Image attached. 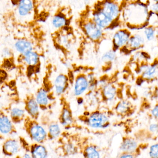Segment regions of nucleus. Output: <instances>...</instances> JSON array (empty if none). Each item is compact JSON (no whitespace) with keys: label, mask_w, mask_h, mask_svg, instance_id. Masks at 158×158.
<instances>
[{"label":"nucleus","mask_w":158,"mask_h":158,"mask_svg":"<svg viewBox=\"0 0 158 158\" xmlns=\"http://www.w3.org/2000/svg\"><path fill=\"white\" fill-rule=\"evenodd\" d=\"M68 18L66 15L62 12H59L55 15L52 19V23L54 28L59 30L68 25Z\"/></svg>","instance_id":"18"},{"label":"nucleus","mask_w":158,"mask_h":158,"mask_svg":"<svg viewBox=\"0 0 158 158\" xmlns=\"http://www.w3.org/2000/svg\"><path fill=\"white\" fill-rule=\"evenodd\" d=\"M143 30V34L146 42H152L157 40L155 25L149 24Z\"/></svg>","instance_id":"24"},{"label":"nucleus","mask_w":158,"mask_h":158,"mask_svg":"<svg viewBox=\"0 0 158 158\" xmlns=\"http://www.w3.org/2000/svg\"><path fill=\"white\" fill-rule=\"evenodd\" d=\"M139 71L141 72L139 76L140 79L143 81H152L158 77V60H155L152 64L148 62H143L139 64Z\"/></svg>","instance_id":"5"},{"label":"nucleus","mask_w":158,"mask_h":158,"mask_svg":"<svg viewBox=\"0 0 158 158\" xmlns=\"http://www.w3.org/2000/svg\"><path fill=\"white\" fill-rule=\"evenodd\" d=\"M123 4L118 0H100L94 5L93 9L100 11L113 21L120 24Z\"/></svg>","instance_id":"2"},{"label":"nucleus","mask_w":158,"mask_h":158,"mask_svg":"<svg viewBox=\"0 0 158 158\" xmlns=\"http://www.w3.org/2000/svg\"><path fill=\"white\" fill-rule=\"evenodd\" d=\"M145 39L143 33L131 34L127 44L120 50L125 54H131L138 50H142L145 45Z\"/></svg>","instance_id":"7"},{"label":"nucleus","mask_w":158,"mask_h":158,"mask_svg":"<svg viewBox=\"0 0 158 158\" xmlns=\"http://www.w3.org/2000/svg\"><path fill=\"white\" fill-rule=\"evenodd\" d=\"M90 16L95 23L104 30L115 28L120 23L115 22L103 13L98 10L92 9Z\"/></svg>","instance_id":"9"},{"label":"nucleus","mask_w":158,"mask_h":158,"mask_svg":"<svg viewBox=\"0 0 158 158\" xmlns=\"http://www.w3.org/2000/svg\"><path fill=\"white\" fill-rule=\"evenodd\" d=\"M131 34V30L128 28L117 30L112 37V49L116 52L118 50L120 51L127 44Z\"/></svg>","instance_id":"8"},{"label":"nucleus","mask_w":158,"mask_h":158,"mask_svg":"<svg viewBox=\"0 0 158 158\" xmlns=\"http://www.w3.org/2000/svg\"><path fill=\"white\" fill-rule=\"evenodd\" d=\"M149 3L141 0H131L123 4L121 19L131 30H143L150 24L152 14Z\"/></svg>","instance_id":"1"},{"label":"nucleus","mask_w":158,"mask_h":158,"mask_svg":"<svg viewBox=\"0 0 158 158\" xmlns=\"http://www.w3.org/2000/svg\"><path fill=\"white\" fill-rule=\"evenodd\" d=\"M157 59H158V58H157Z\"/></svg>","instance_id":"40"},{"label":"nucleus","mask_w":158,"mask_h":158,"mask_svg":"<svg viewBox=\"0 0 158 158\" xmlns=\"http://www.w3.org/2000/svg\"><path fill=\"white\" fill-rule=\"evenodd\" d=\"M33 9L34 2L33 0H19L17 12L20 18L27 17L33 12Z\"/></svg>","instance_id":"13"},{"label":"nucleus","mask_w":158,"mask_h":158,"mask_svg":"<svg viewBox=\"0 0 158 158\" xmlns=\"http://www.w3.org/2000/svg\"><path fill=\"white\" fill-rule=\"evenodd\" d=\"M19 150L18 143L15 140H8L6 141L3 147L4 153L6 155H15Z\"/></svg>","instance_id":"23"},{"label":"nucleus","mask_w":158,"mask_h":158,"mask_svg":"<svg viewBox=\"0 0 158 158\" xmlns=\"http://www.w3.org/2000/svg\"><path fill=\"white\" fill-rule=\"evenodd\" d=\"M48 138L55 140L61 135V129L60 125L57 123H52L49 125L48 129Z\"/></svg>","instance_id":"26"},{"label":"nucleus","mask_w":158,"mask_h":158,"mask_svg":"<svg viewBox=\"0 0 158 158\" xmlns=\"http://www.w3.org/2000/svg\"><path fill=\"white\" fill-rule=\"evenodd\" d=\"M151 116L158 120V102L151 110Z\"/></svg>","instance_id":"35"},{"label":"nucleus","mask_w":158,"mask_h":158,"mask_svg":"<svg viewBox=\"0 0 158 158\" xmlns=\"http://www.w3.org/2000/svg\"><path fill=\"white\" fill-rule=\"evenodd\" d=\"M27 131L32 140L37 143L42 144L48 138V132L41 125L35 121L28 122Z\"/></svg>","instance_id":"6"},{"label":"nucleus","mask_w":158,"mask_h":158,"mask_svg":"<svg viewBox=\"0 0 158 158\" xmlns=\"http://www.w3.org/2000/svg\"><path fill=\"white\" fill-rule=\"evenodd\" d=\"M98 1H100V0H98Z\"/></svg>","instance_id":"39"},{"label":"nucleus","mask_w":158,"mask_h":158,"mask_svg":"<svg viewBox=\"0 0 158 158\" xmlns=\"http://www.w3.org/2000/svg\"><path fill=\"white\" fill-rule=\"evenodd\" d=\"M48 92V90L44 88H40L37 92L35 99L40 108L46 109L50 105L51 99Z\"/></svg>","instance_id":"17"},{"label":"nucleus","mask_w":158,"mask_h":158,"mask_svg":"<svg viewBox=\"0 0 158 158\" xmlns=\"http://www.w3.org/2000/svg\"><path fill=\"white\" fill-rule=\"evenodd\" d=\"M14 48L21 56L33 51V44L32 42L26 39H19L15 42Z\"/></svg>","instance_id":"15"},{"label":"nucleus","mask_w":158,"mask_h":158,"mask_svg":"<svg viewBox=\"0 0 158 158\" xmlns=\"http://www.w3.org/2000/svg\"><path fill=\"white\" fill-rule=\"evenodd\" d=\"M120 150L122 153H131L135 155H139L140 147L136 140L131 137H126L122 140Z\"/></svg>","instance_id":"11"},{"label":"nucleus","mask_w":158,"mask_h":158,"mask_svg":"<svg viewBox=\"0 0 158 158\" xmlns=\"http://www.w3.org/2000/svg\"><path fill=\"white\" fill-rule=\"evenodd\" d=\"M148 155L150 157L158 158V143L154 144L150 147Z\"/></svg>","instance_id":"30"},{"label":"nucleus","mask_w":158,"mask_h":158,"mask_svg":"<svg viewBox=\"0 0 158 158\" xmlns=\"http://www.w3.org/2000/svg\"><path fill=\"white\" fill-rule=\"evenodd\" d=\"M24 62L28 66V67H39L40 56L37 52L31 51L27 53L22 56Z\"/></svg>","instance_id":"20"},{"label":"nucleus","mask_w":158,"mask_h":158,"mask_svg":"<svg viewBox=\"0 0 158 158\" xmlns=\"http://www.w3.org/2000/svg\"><path fill=\"white\" fill-rule=\"evenodd\" d=\"M148 6L151 14L156 16L158 19V2H150Z\"/></svg>","instance_id":"32"},{"label":"nucleus","mask_w":158,"mask_h":158,"mask_svg":"<svg viewBox=\"0 0 158 158\" xmlns=\"http://www.w3.org/2000/svg\"><path fill=\"white\" fill-rule=\"evenodd\" d=\"M25 108L33 119L38 118L40 114V107L35 98L32 96L29 97L26 100Z\"/></svg>","instance_id":"16"},{"label":"nucleus","mask_w":158,"mask_h":158,"mask_svg":"<svg viewBox=\"0 0 158 158\" xmlns=\"http://www.w3.org/2000/svg\"><path fill=\"white\" fill-rule=\"evenodd\" d=\"M148 130L152 134H158V122L150 124L148 127Z\"/></svg>","instance_id":"33"},{"label":"nucleus","mask_w":158,"mask_h":158,"mask_svg":"<svg viewBox=\"0 0 158 158\" xmlns=\"http://www.w3.org/2000/svg\"><path fill=\"white\" fill-rule=\"evenodd\" d=\"M2 57L4 58H9L12 55V52L11 50L8 48H4L2 49Z\"/></svg>","instance_id":"34"},{"label":"nucleus","mask_w":158,"mask_h":158,"mask_svg":"<svg viewBox=\"0 0 158 158\" xmlns=\"http://www.w3.org/2000/svg\"><path fill=\"white\" fill-rule=\"evenodd\" d=\"M117 96V88L112 83H107L101 89V96L105 102H111L114 101Z\"/></svg>","instance_id":"14"},{"label":"nucleus","mask_w":158,"mask_h":158,"mask_svg":"<svg viewBox=\"0 0 158 158\" xmlns=\"http://www.w3.org/2000/svg\"><path fill=\"white\" fill-rule=\"evenodd\" d=\"M132 105L127 100H122L117 103L115 106V110L116 113L121 116L128 115L132 110Z\"/></svg>","instance_id":"21"},{"label":"nucleus","mask_w":158,"mask_h":158,"mask_svg":"<svg viewBox=\"0 0 158 158\" xmlns=\"http://www.w3.org/2000/svg\"><path fill=\"white\" fill-rule=\"evenodd\" d=\"M60 122L62 126L67 128L73 124L74 122L72 112L67 106L64 107L60 117Z\"/></svg>","instance_id":"19"},{"label":"nucleus","mask_w":158,"mask_h":158,"mask_svg":"<svg viewBox=\"0 0 158 158\" xmlns=\"http://www.w3.org/2000/svg\"><path fill=\"white\" fill-rule=\"evenodd\" d=\"M80 26L87 38L95 43H99L104 39V30L98 26L91 16H83Z\"/></svg>","instance_id":"3"},{"label":"nucleus","mask_w":158,"mask_h":158,"mask_svg":"<svg viewBox=\"0 0 158 158\" xmlns=\"http://www.w3.org/2000/svg\"><path fill=\"white\" fill-rule=\"evenodd\" d=\"M31 157L36 158H45L48 157V151L45 147L40 143H36L31 146Z\"/></svg>","instance_id":"22"},{"label":"nucleus","mask_w":158,"mask_h":158,"mask_svg":"<svg viewBox=\"0 0 158 158\" xmlns=\"http://www.w3.org/2000/svg\"><path fill=\"white\" fill-rule=\"evenodd\" d=\"M83 154L85 158H98L100 157V153L98 149L93 145L86 146L84 150Z\"/></svg>","instance_id":"27"},{"label":"nucleus","mask_w":158,"mask_h":158,"mask_svg":"<svg viewBox=\"0 0 158 158\" xmlns=\"http://www.w3.org/2000/svg\"><path fill=\"white\" fill-rule=\"evenodd\" d=\"M150 2H158V0H149Z\"/></svg>","instance_id":"38"},{"label":"nucleus","mask_w":158,"mask_h":158,"mask_svg":"<svg viewBox=\"0 0 158 158\" xmlns=\"http://www.w3.org/2000/svg\"><path fill=\"white\" fill-rule=\"evenodd\" d=\"M64 151L69 156L75 155L77 152L76 147L72 143L67 144L64 147Z\"/></svg>","instance_id":"31"},{"label":"nucleus","mask_w":158,"mask_h":158,"mask_svg":"<svg viewBox=\"0 0 158 158\" xmlns=\"http://www.w3.org/2000/svg\"><path fill=\"white\" fill-rule=\"evenodd\" d=\"M78 104L79 105H81L82 104H83L84 103V99L83 98H82L81 96H79L78 97L77 100Z\"/></svg>","instance_id":"37"},{"label":"nucleus","mask_w":158,"mask_h":158,"mask_svg":"<svg viewBox=\"0 0 158 158\" xmlns=\"http://www.w3.org/2000/svg\"><path fill=\"white\" fill-rule=\"evenodd\" d=\"M13 130V125L10 120L5 116H0V132L3 134L10 133Z\"/></svg>","instance_id":"25"},{"label":"nucleus","mask_w":158,"mask_h":158,"mask_svg":"<svg viewBox=\"0 0 158 158\" xmlns=\"http://www.w3.org/2000/svg\"><path fill=\"white\" fill-rule=\"evenodd\" d=\"M86 124L92 129H105L109 127V118L103 112L95 110L86 117Z\"/></svg>","instance_id":"4"},{"label":"nucleus","mask_w":158,"mask_h":158,"mask_svg":"<svg viewBox=\"0 0 158 158\" xmlns=\"http://www.w3.org/2000/svg\"><path fill=\"white\" fill-rule=\"evenodd\" d=\"M25 115V111L21 109L15 108L11 111V117L14 122L19 121L22 119Z\"/></svg>","instance_id":"29"},{"label":"nucleus","mask_w":158,"mask_h":158,"mask_svg":"<svg viewBox=\"0 0 158 158\" xmlns=\"http://www.w3.org/2000/svg\"><path fill=\"white\" fill-rule=\"evenodd\" d=\"M89 83L86 75L80 74L76 77L74 85V94L75 96H81L89 88Z\"/></svg>","instance_id":"10"},{"label":"nucleus","mask_w":158,"mask_h":158,"mask_svg":"<svg viewBox=\"0 0 158 158\" xmlns=\"http://www.w3.org/2000/svg\"><path fill=\"white\" fill-rule=\"evenodd\" d=\"M137 156L136 155H135L133 154H131V153H122L120 156H119V157L120 158H133Z\"/></svg>","instance_id":"36"},{"label":"nucleus","mask_w":158,"mask_h":158,"mask_svg":"<svg viewBox=\"0 0 158 158\" xmlns=\"http://www.w3.org/2000/svg\"><path fill=\"white\" fill-rule=\"evenodd\" d=\"M117 58L116 51L113 49L107 51L101 57V61L106 64H111Z\"/></svg>","instance_id":"28"},{"label":"nucleus","mask_w":158,"mask_h":158,"mask_svg":"<svg viewBox=\"0 0 158 158\" xmlns=\"http://www.w3.org/2000/svg\"><path fill=\"white\" fill-rule=\"evenodd\" d=\"M69 79V77L64 74H60L56 76L53 83V88L56 95L64 94L68 88Z\"/></svg>","instance_id":"12"}]
</instances>
